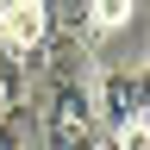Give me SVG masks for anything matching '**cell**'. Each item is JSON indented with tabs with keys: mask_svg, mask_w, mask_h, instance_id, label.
Here are the masks:
<instances>
[{
	"mask_svg": "<svg viewBox=\"0 0 150 150\" xmlns=\"http://www.w3.org/2000/svg\"><path fill=\"white\" fill-rule=\"evenodd\" d=\"M94 100V125H100V138H112V131H125V125H150L144 112H150V81H144V69H106L100 75V88L88 94Z\"/></svg>",
	"mask_w": 150,
	"mask_h": 150,
	"instance_id": "6da1fadb",
	"label": "cell"
},
{
	"mask_svg": "<svg viewBox=\"0 0 150 150\" xmlns=\"http://www.w3.org/2000/svg\"><path fill=\"white\" fill-rule=\"evenodd\" d=\"M38 131H44V150H100V125H94L88 88H50Z\"/></svg>",
	"mask_w": 150,
	"mask_h": 150,
	"instance_id": "7a4b0ae2",
	"label": "cell"
},
{
	"mask_svg": "<svg viewBox=\"0 0 150 150\" xmlns=\"http://www.w3.org/2000/svg\"><path fill=\"white\" fill-rule=\"evenodd\" d=\"M44 0H13V6H0V50L19 56V63H31L38 69V50H44Z\"/></svg>",
	"mask_w": 150,
	"mask_h": 150,
	"instance_id": "3957f363",
	"label": "cell"
}]
</instances>
